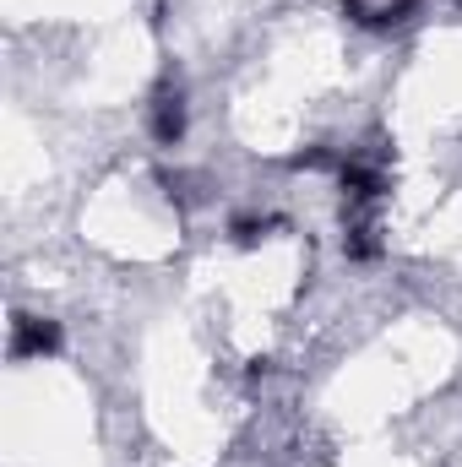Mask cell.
<instances>
[{"instance_id": "obj_1", "label": "cell", "mask_w": 462, "mask_h": 467, "mask_svg": "<svg viewBox=\"0 0 462 467\" xmlns=\"http://www.w3.org/2000/svg\"><path fill=\"white\" fill-rule=\"evenodd\" d=\"M60 348V327L44 316H16L11 321V358H44Z\"/></svg>"}, {"instance_id": "obj_2", "label": "cell", "mask_w": 462, "mask_h": 467, "mask_svg": "<svg viewBox=\"0 0 462 467\" xmlns=\"http://www.w3.org/2000/svg\"><path fill=\"white\" fill-rule=\"evenodd\" d=\"M180 130H185V99L163 88L158 104H152V136L158 141H180Z\"/></svg>"}, {"instance_id": "obj_3", "label": "cell", "mask_w": 462, "mask_h": 467, "mask_svg": "<svg viewBox=\"0 0 462 467\" xmlns=\"http://www.w3.org/2000/svg\"><path fill=\"white\" fill-rule=\"evenodd\" d=\"M343 185H348V196L370 202V196L381 191V174H375V169H364V163H343Z\"/></svg>"}]
</instances>
